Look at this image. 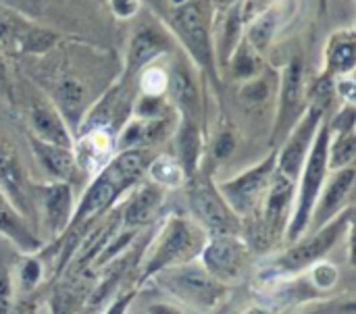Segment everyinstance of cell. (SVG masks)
Listing matches in <instances>:
<instances>
[{
  "instance_id": "obj_1",
  "label": "cell",
  "mask_w": 356,
  "mask_h": 314,
  "mask_svg": "<svg viewBox=\"0 0 356 314\" xmlns=\"http://www.w3.org/2000/svg\"><path fill=\"white\" fill-rule=\"evenodd\" d=\"M146 173V156L144 152L136 150H123L115 158H111L94 177L86 194L81 196L77 208L71 215V227H81L90 219L100 217L104 210H108L115 200L127 192L134 183L142 179Z\"/></svg>"
},
{
  "instance_id": "obj_2",
  "label": "cell",
  "mask_w": 356,
  "mask_h": 314,
  "mask_svg": "<svg viewBox=\"0 0 356 314\" xmlns=\"http://www.w3.org/2000/svg\"><path fill=\"white\" fill-rule=\"evenodd\" d=\"M327 146H330V127H327V119L323 117L313 146L309 150V156L302 165V171L298 175V188H296V208L294 215L290 219V227H288V240L290 244L298 242L305 231L309 229L311 223V213L313 206L317 202L319 192L323 190V183L327 179Z\"/></svg>"
},
{
  "instance_id": "obj_3",
  "label": "cell",
  "mask_w": 356,
  "mask_h": 314,
  "mask_svg": "<svg viewBox=\"0 0 356 314\" xmlns=\"http://www.w3.org/2000/svg\"><path fill=\"white\" fill-rule=\"evenodd\" d=\"M204 244H207V233L196 221L181 219V217L169 219L148 263L144 265V273L140 279L146 281L169 267L192 263L202 252Z\"/></svg>"
},
{
  "instance_id": "obj_4",
  "label": "cell",
  "mask_w": 356,
  "mask_h": 314,
  "mask_svg": "<svg viewBox=\"0 0 356 314\" xmlns=\"http://www.w3.org/2000/svg\"><path fill=\"white\" fill-rule=\"evenodd\" d=\"M156 279L179 302L202 313L215 311L227 294L225 283H221L204 267L194 263L169 267L156 273Z\"/></svg>"
},
{
  "instance_id": "obj_5",
  "label": "cell",
  "mask_w": 356,
  "mask_h": 314,
  "mask_svg": "<svg viewBox=\"0 0 356 314\" xmlns=\"http://www.w3.org/2000/svg\"><path fill=\"white\" fill-rule=\"evenodd\" d=\"M275 160H277V152L273 150L257 167L217 185L219 194L223 196L227 206L238 217H254L259 213V206H261V202L271 185L273 173H275Z\"/></svg>"
},
{
  "instance_id": "obj_6",
  "label": "cell",
  "mask_w": 356,
  "mask_h": 314,
  "mask_svg": "<svg viewBox=\"0 0 356 314\" xmlns=\"http://www.w3.org/2000/svg\"><path fill=\"white\" fill-rule=\"evenodd\" d=\"M348 225H350V210L336 215L321 229L313 231L309 236V240L300 238L298 242H294V246L284 256H280L275 261L273 271L288 275V273H296V271H302V269L315 265L336 246V242L342 238V233L348 229Z\"/></svg>"
},
{
  "instance_id": "obj_7",
  "label": "cell",
  "mask_w": 356,
  "mask_h": 314,
  "mask_svg": "<svg viewBox=\"0 0 356 314\" xmlns=\"http://www.w3.org/2000/svg\"><path fill=\"white\" fill-rule=\"evenodd\" d=\"M307 73L300 56H294L282 71L280 79V100H277V119L273 125L271 144L277 146L290 133L294 123L307 108Z\"/></svg>"
},
{
  "instance_id": "obj_8",
  "label": "cell",
  "mask_w": 356,
  "mask_h": 314,
  "mask_svg": "<svg viewBox=\"0 0 356 314\" xmlns=\"http://www.w3.org/2000/svg\"><path fill=\"white\" fill-rule=\"evenodd\" d=\"M190 208L196 223L204 229L207 238L213 236H240V217L227 206L219 190L207 179L196 183L190 192Z\"/></svg>"
},
{
  "instance_id": "obj_9",
  "label": "cell",
  "mask_w": 356,
  "mask_h": 314,
  "mask_svg": "<svg viewBox=\"0 0 356 314\" xmlns=\"http://www.w3.org/2000/svg\"><path fill=\"white\" fill-rule=\"evenodd\" d=\"M325 117V110L309 104L305 108V113L300 115V119L294 123V127L290 129V133L284 138V146L277 152V160H275V171L282 173L284 177L292 179L294 183L298 181V175L302 171V165L309 156V150L313 146L315 133L321 125Z\"/></svg>"
},
{
  "instance_id": "obj_10",
  "label": "cell",
  "mask_w": 356,
  "mask_h": 314,
  "mask_svg": "<svg viewBox=\"0 0 356 314\" xmlns=\"http://www.w3.org/2000/svg\"><path fill=\"white\" fill-rule=\"evenodd\" d=\"M173 29L184 42L194 60L202 67L213 69V44H211V25L209 13L202 0H188L181 6L173 8Z\"/></svg>"
},
{
  "instance_id": "obj_11",
  "label": "cell",
  "mask_w": 356,
  "mask_h": 314,
  "mask_svg": "<svg viewBox=\"0 0 356 314\" xmlns=\"http://www.w3.org/2000/svg\"><path fill=\"white\" fill-rule=\"evenodd\" d=\"M202 267L221 283L234 281L248 261V246L240 236H213L200 252Z\"/></svg>"
},
{
  "instance_id": "obj_12",
  "label": "cell",
  "mask_w": 356,
  "mask_h": 314,
  "mask_svg": "<svg viewBox=\"0 0 356 314\" xmlns=\"http://www.w3.org/2000/svg\"><path fill=\"white\" fill-rule=\"evenodd\" d=\"M356 171L355 167H344V169H338L332 179L325 183V190L319 192L317 196V202L313 206V213H311V223L309 227L313 225V231L321 229L325 223H330L336 215L342 213L350 192H353V185H355Z\"/></svg>"
},
{
  "instance_id": "obj_13",
  "label": "cell",
  "mask_w": 356,
  "mask_h": 314,
  "mask_svg": "<svg viewBox=\"0 0 356 314\" xmlns=\"http://www.w3.org/2000/svg\"><path fill=\"white\" fill-rule=\"evenodd\" d=\"M56 42L52 31L29 25L17 15L0 8V44L17 52H44Z\"/></svg>"
},
{
  "instance_id": "obj_14",
  "label": "cell",
  "mask_w": 356,
  "mask_h": 314,
  "mask_svg": "<svg viewBox=\"0 0 356 314\" xmlns=\"http://www.w3.org/2000/svg\"><path fill=\"white\" fill-rule=\"evenodd\" d=\"M29 127H31V138L46 142V144H54V146H63V148H73L75 140H73V131L69 129L67 121L63 119V115L58 113V108L48 102V100H33L29 104Z\"/></svg>"
},
{
  "instance_id": "obj_15",
  "label": "cell",
  "mask_w": 356,
  "mask_h": 314,
  "mask_svg": "<svg viewBox=\"0 0 356 314\" xmlns=\"http://www.w3.org/2000/svg\"><path fill=\"white\" fill-rule=\"evenodd\" d=\"M169 48V40L163 31L154 29V27H140L131 42H129V48H127V58H125V65H127V77L131 75H138L146 65H150L156 56H161L163 52H167Z\"/></svg>"
},
{
  "instance_id": "obj_16",
  "label": "cell",
  "mask_w": 356,
  "mask_h": 314,
  "mask_svg": "<svg viewBox=\"0 0 356 314\" xmlns=\"http://www.w3.org/2000/svg\"><path fill=\"white\" fill-rule=\"evenodd\" d=\"M75 158L83 171L102 169L111 160V152L115 150V133L106 127H90L77 144H73Z\"/></svg>"
},
{
  "instance_id": "obj_17",
  "label": "cell",
  "mask_w": 356,
  "mask_h": 314,
  "mask_svg": "<svg viewBox=\"0 0 356 314\" xmlns=\"http://www.w3.org/2000/svg\"><path fill=\"white\" fill-rule=\"evenodd\" d=\"M29 142H31V148H33L35 156L40 158L44 169L52 177H56L58 181H65L69 185L79 179L81 167H79V163L75 158L73 148H63V146L46 144V142H40L35 138H31Z\"/></svg>"
},
{
  "instance_id": "obj_18",
  "label": "cell",
  "mask_w": 356,
  "mask_h": 314,
  "mask_svg": "<svg viewBox=\"0 0 356 314\" xmlns=\"http://www.w3.org/2000/svg\"><path fill=\"white\" fill-rule=\"evenodd\" d=\"M42 204H44V215H46V223L50 227V233L60 236L69 227L71 215H73L71 185L65 181L42 185Z\"/></svg>"
},
{
  "instance_id": "obj_19",
  "label": "cell",
  "mask_w": 356,
  "mask_h": 314,
  "mask_svg": "<svg viewBox=\"0 0 356 314\" xmlns=\"http://www.w3.org/2000/svg\"><path fill=\"white\" fill-rule=\"evenodd\" d=\"M356 67V38L355 29H338L332 33L325 46V75L346 77L353 75Z\"/></svg>"
},
{
  "instance_id": "obj_20",
  "label": "cell",
  "mask_w": 356,
  "mask_h": 314,
  "mask_svg": "<svg viewBox=\"0 0 356 314\" xmlns=\"http://www.w3.org/2000/svg\"><path fill=\"white\" fill-rule=\"evenodd\" d=\"M161 198H163V194L156 183L142 185L138 190V194L129 200L125 210L121 213V229H136V227L150 223L159 213Z\"/></svg>"
},
{
  "instance_id": "obj_21",
  "label": "cell",
  "mask_w": 356,
  "mask_h": 314,
  "mask_svg": "<svg viewBox=\"0 0 356 314\" xmlns=\"http://www.w3.org/2000/svg\"><path fill=\"white\" fill-rule=\"evenodd\" d=\"M58 113L63 115V119L67 121V125L71 123L75 129L81 123V115L86 108V90L77 79L71 77H63L56 85H54V102H52Z\"/></svg>"
},
{
  "instance_id": "obj_22",
  "label": "cell",
  "mask_w": 356,
  "mask_h": 314,
  "mask_svg": "<svg viewBox=\"0 0 356 314\" xmlns=\"http://www.w3.org/2000/svg\"><path fill=\"white\" fill-rule=\"evenodd\" d=\"M177 150H179L177 160H179L186 177L192 179L198 171V163L202 156V138H200L198 125L190 117H184L179 129H177Z\"/></svg>"
},
{
  "instance_id": "obj_23",
  "label": "cell",
  "mask_w": 356,
  "mask_h": 314,
  "mask_svg": "<svg viewBox=\"0 0 356 314\" xmlns=\"http://www.w3.org/2000/svg\"><path fill=\"white\" fill-rule=\"evenodd\" d=\"M23 171L10 146L0 138V188L4 194L19 206L25 208V192H23Z\"/></svg>"
},
{
  "instance_id": "obj_24",
  "label": "cell",
  "mask_w": 356,
  "mask_h": 314,
  "mask_svg": "<svg viewBox=\"0 0 356 314\" xmlns=\"http://www.w3.org/2000/svg\"><path fill=\"white\" fill-rule=\"evenodd\" d=\"M171 98L175 100V106L181 108L186 113V117L194 119L200 110V94L198 88L194 83V79L190 77V73L177 65L171 73H169V88Z\"/></svg>"
},
{
  "instance_id": "obj_25",
  "label": "cell",
  "mask_w": 356,
  "mask_h": 314,
  "mask_svg": "<svg viewBox=\"0 0 356 314\" xmlns=\"http://www.w3.org/2000/svg\"><path fill=\"white\" fill-rule=\"evenodd\" d=\"M280 19H282V13L277 6H269L265 8L263 13H259L257 17H252L246 27V42L252 50H257L259 54L267 52V48L271 46L273 38H275V31H277V25H280Z\"/></svg>"
},
{
  "instance_id": "obj_26",
  "label": "cell",
  "mask_w": 356,
  "mask_h": 314,
  "mask_svg": "<svg viewBox=\"0 0 356 314\" xmlns=\"http://www.w3.org/2000/svg\"><path fill=\"white\" fill-rule=\"evenodd\" d=\"M356 158L355 129L350 131H330V146H327V167L332 171L353 167Z\"/></svg>"
},
{
  "instance_id": "obj_27",
  "label": "cell",
  "mask_w": 356,
  "mask_h": 314,
  "mask_svg": "<svg viewBox=\"0 0 356 314\" xmlns=\"http://www.w3.org/2000/svg\"><path fill=\"white\" fill-rule=\"evenodd\" d=\"M148 177L156 183V185H165V188H179L184 181H188L179 160L171 154H161L156 156L148 167Z\"/></svg>"
},
{
  "instance_id": "obj_28",
  "label": "cell",
  "mask_w": 356,
  "mask_h": 314,
  "mask_svg": "<svg viewBox=\"0 0 356 314\" xmlns=\"http://www.w3.org/2000/svg\"><path fill=\"white\" fill-rule=\"evenodd\" d=\"M227 63L236 79H252L261 71V54L252 50L246 40H240V44L236 46Z\"/></svg>"
},
{
  "instance_id": "obj_29",
  "label": "cell",
  "mask_w": 356,
  "mask_h": 314,
  "mask_svg": "<svg viewBox=\"0 0 356 314\" xmlns=\"http://www.w3.org/2000/svg\"><path fill=\"white\" fill-rule=\"evenodd\" d=\"M140 90L144 96L163 98V94L169 88V73L156 65H146L140 73Z\"/></svg>"
},
{
  "instance_id": "obj_30",
  "label": "cell",
  "mask_w": 356,
  "mask_h": 314,
  "mask_svg": "<svg viewBox=\"0 0 356 314\" xmlns=\"http://www.w3.org/2000/svg\"><path fill=\"white\" fill-rule=\"evenodd\" d=\"M240 98L246 104H261L269 98V83L263 77H252L240 90Z\"/></svg>"
},
{
  "instance_id": "obj_31",
  "label": "cell",
  "mask_w": 356,
  "mask_h": 314,
  "mask_svg": "<svg viewBox=\"0 0 356 314\" xmlns=\"http://www.w3.org/2000/svg\"><path fill=\"white\" fill-rule=\"evenodd\" d=\"M311 281L319 290H332L336 286V281H338V271L330 263H319L311 271Z\"/></svg>"
},
{
  "instance_id": "obj_32",
  "label": "cell",
  "mask_w": 356,
  "mask_h": 314,
  "mask_svg": "<svg viewBox=\"0 0 356 314\" xmlns=\"http://www.w3.org/2000/svg\"><path fill=\"white\" fill-rule=\"evenodd\" d=\"M13 277L6 267L0 265V314H10L13 306Z\"/></svg>"
},
{
  "instance_id": "obj_33",
  "label": "cell",
  "mask_w": 356,
  "mask_h": 314,
  "mask_svg": "<svg viewBox=\"0 0 356 314\" xmlns=\"http://www.w3.org/2000/svg\"><path fill=\"white\" fill-rule=\"evenodd\" d=\"M108 6L117 19H134L142 8V0H108Z\"/></svg>"
},
{
  "instance_id": "obj_34",
  "label": "cell",
  "mask_w": 356,
  "mask_h": 314,
  "mask_svg": "<svg viewBox=\"0 0 356 314\" xmlns=\"http://www.w3.org/2000/svg\"><path fill=\"white\" fill-rule=\"evenodd\" d=\"M234 148H236L234 133H232L229 129H225V131H221V133L217 135V140L213 142V156H215L217 160H223V158H227V156L234 152Z\"/></svg>"
},
{
  "instance_id": "obj_35",
  "label": "cell",
  "mask_w": 356,
  "mask_h": 314,
  "mask_svg": "<svg viewBox=\"0 0 356 314\" xmlns=\"http://www.w3.org/2000/svg\"><path fill=\"white\" fill-rule=\"evenodd\" d=\"M40 275H42V265L33 258H27L23 265H21V286L23 290H33V286L40 281Z\"/></svg>"
},
{
  "instance_id": "obj_36",
  "label": "cell",
  "mask_w": 356,
  "mask_h": 314,
  "mask_svg": "<svg viewBox=\"0 0 356 314\" xmlns=\"http://www.w3.org/2000/svg\"><path fill=\"white\" fill-rule=\"evenodd\" d=\"M240 6H242V19L246 23L252 17H257L259 13H263L265 8L273 6V0H244V4H240Z\"/></svg>"
},
{
  "instance_id": "obj_37",
  "label": "cell",
  "mask_w": 356,
  "mask_h": 314,
  "mask_svg": "<svg viewBox=\"0 0 356 314\" xmlns=\"http://www.w3.org/2000/svg\"><path fill=\"white\" fill-rule=\"evenodd\" d=\"M131 298H134V292L131 294H125V296H121L108 311L106 314H125L127 313V308H129V304H131Z\"/></svg>"
},
{
  "instance_id": "obj_38",
  "label": "cell",
  "mask_w": 356,
  "mask_h": 314,
  "mask_svg": "<svg viewBox=\"0 0 356 314\" xmlns=\"http://www.w3.org/2000/svg\"><path fill=\"white\" fill-rule=\"evenodd\" d=\"M146 314H184L181 311H177L175 306H169V304H152L148 306Z\"/></svg>"
},
{
  "instance_id": "obj_39",
  "label": "cell",
  "mask_w": 356,
  "mask_h": 314,
  "mask_svg": "<svg viewBox=\"0 0 356 314\" xmlns=\"http://www.w3.org/2000/svg\"><path fill=\"white\" fill-rule=\"evenodd\" d=\"M6 83H8V79H6V65H4V60L0 56V94L6 92V88H8Z\"/></svg>"
},
{
  "instance_id": "obj_40",
  "label": "cell",
  "mask_w": 356,
  "mask_h": 314,
  "mask_svg": "<svg viewBox=\"0 0 356 314\" xmlns=\"http://www.w3.org/2000/svg\"><path fill=\"white\" fill-rule=\"evenodd\" d=\"M10 314H33V311H31L29 304H19L15 311H10Z\"/></svg>"
},
{
  "instance_id": "obj_41",
  "label": "cell",
  "mask_w": 356,
  "mask_h": 314,
  "mask_svg": "<svg viewBox=\"0 0 356 314\" xmlns=\"http://www.w3.org/2000/svg\"><path fill=\"white\" fill-rule=\"evenodd\" d=\"M244 314H269L265 308H259V306H252V308H248Z\"/></svg>"
},
{
  "instance_id": "obj_42",
  "label": "cell",
  "mask_w": 356,
  "mask_h": 314,
  "mask_svg": "<svg viewBox=\"0 0 356 314\" xmlns=\"http://www.w3.org/2000/svg\"><path fill=\"white\" fill-rule=\"evenodd\" d=\"M215 2H217L219 6H223V10H225L227 6H232V4H236L238 0H215Z\"/></svg>"
},
{
  "instance_id": "obj_43",
  "label": "cell",
  "mask_w": 356,
  "mask_h": 314,
  "mask_svg": "<svg viewBox=\"0 0 356 314\" xmlns=\"http://www.w3.org/2000/svg\"><path fill=\"white\" fill-rule=\"evenodd\" d=\"M186 2H188V0H171L173 8H175V6H181V4H186Z\"/></svg>"
},
{
  "instance_id": "obj_44",
  "label": "cell",
  "mask_w": 356,
  "mask_h": 314,
  "mask_svg": "<svg viewBox=\"0 0 356 314\" xmlns=\"http://www.w3.org/2000/svg\"><path fill=\"white\" fill-rule=\"evenodd\" d=\"M319 4H321V10H325V8H327V0H319Z\"/></svg>"
},
{
  "instance_id": "obj_45",
  "label": "cell",
  "mask_w": 356,
  "mask_h": 314,
  "mask_svg": "<svg viewBox=\"0 0 356 314\" xmlns=\"http://www.w3.org/2000/svg\"><path fill=\"white\" fill-rule=\"evenodd\" d=\"M348 2H353V0H348Z\"/></svg>"
}]
</instances>
